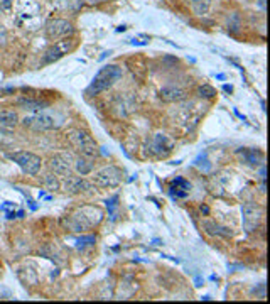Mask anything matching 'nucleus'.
Masks as SVG:
<instances>
[{
  "instance_id": "obj_1",
  "label": "nucleus",
  "mask_w": 270,
  "mask_h": 304,
  "mask_svg": "<svg viewBox=\"0 0 270 304\" xmlns=\"http://www.w3.org/2000/svg\"><path fill=\"white\" fill-rule=\"evenodd\" d=\"M122 75H123V71L120 66H116V64L103 66V68L95 75L93 81H91V85L88 86L86 93L98 95V93H101V91L108 90V88H112L115 85V81H118V80L122 78Z\"/></svg>"
},
{
  "instance_id": "obj_2",
  "label": "nucleus",
  "mask_w": 270,
  "mask_h": 304,
  "mask_svg": "<svg viewBox=\"0 0 270 304\" xmlns=\"http://www.w3.org/2000/svg\"><path fill=\"white\" fill-rule=\"evenodd\" d=\"M17 22L24 29L36 31L41 24V5L36 0H17Z\"/></svg>"
},
{
  "instance_id": "obj_3",
  "label": "nucleus",
  "mask_w": 270,
  "mask_h": 304,
  "mask_svg": "<svg viewBox=\"0 0 270 304\" xmlns=\"http://www.w3.org/2000/svg\"><path fill=\"white\" fill-rule=\"evenodd\" d=\"M69 141H71V144L75 145L76 149H78L79 152L83 154V156L86 157H95L98 156V147L96 144H95L93 137L88 134L86 130H81V129H75L69 132Z\"/></svg>"
},
{
  "instance_id": "obj_4",
  "label": "nucleus",
  "mask_w": 270,
  "mask_h": 304,
  "mask_svg": "<svg viewBox=\"0 0 270 304\" xmlns=\"http://www.w3.org/2000/svg\"><path fill=\"white\" fill-rule=\"evenodd\" d=\"M9 159L14 161V162L22 169V173L29 176H36L41 171V164H42L41 157L32 152H25V151L12 152V154H9Z\"/></svg>"
},
{
  "instance_id": "obj_5",
  "label": "nucleus",
  "mask_w": 270,
  "mask_h": 304,
  "mask_svg": "<svg viewBox=\"0 0 270 304\" xmlns=\"http://www.w3.org/2000/svg\"><path fill=\"white\" fill-rule=\"evenodd\" d=\"M22 125L25 129H31L34 132H47L58 129V120L49 113H32L22 119Z\"/></svg>"
},
{
  "instance_id": "obj_6",
  "label": "nucleus",
  "mask_w": 270,
  "mask_h": 304,
  "mask_svg": "<svg viewBox=\"0 0 270 304\" xmlns=\"http://www.w3.org/2000/svg\"><path fill=\"white\" fill-rule=\"evenodd\" d=\"M88 211H90V206H85V208H81V210L75 211V213L69 217L68 225L73 232H85V230L91 228L93 225H98V223H100V220L91 218V215L100 210H98V208H93V210H91V215H88Z\"/></svg>"
},
{
  "instance_id": "obj_7",
  "label": "nucleus",
  "mask_w": 270,
  "mask_h": 304,
  "mask_svg": "<svg viewBox=\"0 0 270 304\" xmlns=\"http://www.w3.org/2000/svg\"><path fill=\"white\" fill-rule=\"evenodd\" d=\"M243 215V228L247 233H251L260 226L262 220H264V208L257 203H245L242 206Z\"/></svg>"
},
{
  "instance_id": "obj_8",
  "label": "nucleus",
  "mask_w": 270,
  "mask_h": 304,
  "mask_svg": "<svg viewBox=\"0 0 270 304\" xmlns=\"http://www.w3.org/2000/svg\"><path fill=\"white\" fill-rule=\"evenodd\" d=\"M122 181V171L115 166H107L96 171L93 176V182L98 188H115Z\"/></svg>"
},
{
  "instance_id": "obj_9",
  "label": "nucleus",
  "mask_w": 270,
  "mask_h": 304,
  "mask_svg": "<svg viewBox=\"0 0 270 304\" xmlns=\"http://www.w3.org/2000/svg\"><path fill=\"white\" fill-rule=\"evenodd\" d=\"M73 47H75V41H73V39L63 38L61 41H56L53 46H49L46 49L44 58H42V63L51 64V63H54V61L61 60L64 54H68L69 51L73 49Z\"/></svg>"
},
{
  "instance_id": "obj_10",
  "label": "nucleus",
  "mask_w": 270,
  "mask_h": 304,
  "mask_svg": "<svg viewBox=\"0 0 270 304\" xmlns=\"http://www.w3.org/2000/svg\"><path fill=\"white\" fill-rule=\"evenodd\" d=\"M75 32L73 24L66 19H53L46 25V36L49 39H63Z\"/></svg>"
},
{
  "instance_id": "obj_11",
  "label": "nucleus",
  "mask_w": 270,
  "mask_h": 304,
  "mask_svg": "<svg viewBox=\"0 0 270 304\" xmlns=\"http://www.w3.org/2000/svg\"><path fill=\"white\" fill-rule=\"evenodd\" d=\"M71 157H69V154H58V156H54L53 159H51L49 166L51 169L54 171L56 174L59 176H69L71 174Z\"/></svg>"
},
{
  "instance_id": "obj_12",
  "label": "nucleus",
  "mask_w": 270,
  "mask_h": 304,
  "mask_svg": "<svg viewBox=\"0 0 270 304\" xmlns=\"http://www.w3.org/2000/svg\"><path fill=\"white\" fill-rule=\"evenodd\" d=\"M19 123V115L14 110H5L0 113V130L2 132H12Z\"/></svg>"
},
{
  "instance_id": "obj_13",
  "label": "nucleus",
  "mask_w": 270,
  "mask_h": 304,
  "mask_svg": "<svg viewBox=\"0 0 270 304\" xmlns=\"http://www.w3.org/2000/svg\"><path fill=\"white\" fill-rule=\"evenodd\" d=\"M90 188V184L83 178H76V176H68L66 182H64V191L69 195H76V193L86 191Z\"/></svg>"
},
{
  "instance_id": "obj_14",
  "label": "nucleus",
  "mask_w": 270,
  "mask_h": 304,
  "mask_svg": "<svg viewBox=\"0 0 270 304\" xmlns=\"http://www.w3.org/2000/svg\"><path fill=\"white\" fill-rule=\"evenodd\" d=\"M16 105L19 108L27 110V112H38V110L46 108L49 103H47V101H41V100H34V98L22 97V98H19V100L16 101Z\"/></svg>"
},
{
  "instance_id": "obj_15",
  "label": "nucleus",
  "mask_w": 270,
  "mask_h": 304,
  "mask_svg": "<svg viewBox=\"0 0 270 304\" xmlns=\"http://www.w3.org/2000/svg\"><path fill=\"white\" fill-rule=\"evenodd\" d=\"M191 189V184H189L186 179L182 178H176L171 184V195L176 196V198H186Z\"/></svg>"
},
{
  "instance_id": "obj_16",
  "label": "nucleus",
  "mask_w": 270,
  "mask_h": 304,
  "mask_svg": "<svg viewBox=\"0 0 270 304\" xmlns=\"http://www.w3.org/2000/svg\"><path fill=\"white\" fill-rule=\"evenodd\" d=\"M186 95L181 88H174V86H166L160 90V98L164 101H179L182 100Z\"/></svg>"
},
{
  "instance_id": "obj_17",
  "label": "nucleus",
  "mask_w": 270,
  "mask_h": 304,
  "mask_svg": "<svg viewBox=\"0 0 270 304\" xmlns=\"http://www.w3.org/2000/svg\"><path fill=\"white\" fill-rule=\"evenodd\" d=\"M189 7H191L193 14L196 16L203 17L210 12V7H211V0H188Z\"/></svg>"
},
{
  "instance_id": "obj_18",
  "label": "nucleus",
  "mask_w": 270,
  "mask_h": 304,
  "mask_svg": "<svg viewBox=\"0 0 270 304\" xmlns=\"http://www.w3.org/2000/svg\"><path fill=\"white\" fill-rule=\"evenodd\" d=\"M238 154L242 156V159L245 164H250V166L260 164L258 162V156H260V152L255 151V149H243V151H238Z\"/></svg>"
},
{
  "instance_id": "obj_19",
  "label": "nucleus",
  "mask_w": 270,
  "mask_h": 304,
  "mask_svg": "<svg viewBox=\"0 0 270 304\" xmlns=\"http://www.w3.org/2000/svg\"><path fill=\"white\" fill-rule=\"evenodd\" d=\"M76 171H78L79 174L81 176H85V174H90L91 171H93V164L88 162L86 159H78L76 161Z\"/></svg>"
},
{
  "instance_id": "obj_20",
  "label": "nucleus",
  "mask_w": 270,
  "mask_h": 304,
  "mask_svg": "<svg viewBox=\"0 0 270 304\" xmlns=\"http://www.w3.org/2000/svg\"><path fill=\"white\" fill-rule=\"evenodd\" d=\"M53 3L58 7V9H75L73 3H76V7L83 5L81 0H53Z\"/></svg>"
},
{
  "instance_id": "obj_21",
  "label": "nucleus",
  "mask_w": 270,
  "mask_h": 304,
  "mask_svg": "<svg viewBox=\"0 0 270 304\" xmlns=\"http://www.w3.org/2000/svg\"><path fill=\"white\" fill-rule=\"evenodd\" d=\"M228 29L231 32L240 31V16H238V12H233V16L228 19Z\"/></svg>"
},
{
  "instance_id": "obj_22",
  "label": "nucleus",
  "mask_w": 270,
  "mask_h": 304,
  "mask_svg": "<svg viewBox=\"0 0 270 304\" xmlns=\"http://www.w3.org/2000/svg\"><path fill=\"white\" fill-rule=\"evenodd\" d=\"M198 93H199V97H203V98H213L214 95H216V90L210 85H203L198 90Z\"/></svg>"
},
{
  "instance_id": "obj_23",
  "label": "nucleus",
  "mask_w": 270,
  "mask_h": 304,
  "mask_svg": "<svg viewBox=\"0 0 270 304\" xmlns=\"http://www.w3.org/2000/svg\"><path fill=\"white\" fill-rule=\"evenodd\" d=\"M78 248H85V247H90V245L95 243V237L93 235H88V237H81V239H78Z\"/></svg>"
},
{
  "instance_id": "obj_24",
  "label": "nucleus",
  "mask_w": 270,
  "mask_h": 304,
  "mask_svg": "<svg viewBox=\"0 0 270 304\" xmlns=\"http://www.w3.org/2000/svg\"><path fill=\"white\" fill-rule=\"evenodd\" d=\"M116 201H118V196H113L110 200H107V208L108 213H110L112 220H115V208H116Z\"/></svg>"
},
{
  "instance_id": "obj_25",
  "label": "nucleus",
  "mask_w": 270,
  "mask_h": 304,
  "mask_svg": "<svg viewBox=\"0 0 270 304\" xmlns=\"http://www.w3.org/2000/svg\"><path fill=\"white\" fill-rule=\"evenodd\" d=\"M44 182H46V186H47V188H51V189H56L58 186H59V182H58V179L54 178L53 174H47L46 178H44Z\"/></svg>"
},
{
  "instance_id": "obj_26",
  "label": "nucleus",
  "mask_w": 270,
  "mask_h": 304,
  "mask_svg": "<svg viewBox=\"0 0 270 304\" xmlns=\"http://www.w3.org/2000/svg\"><path fill=\"white\" fill-rule=\"evenodd\" d=\"M14 7V0H0V12L9 14Z\"/></svg>"
},
{
  "instance_id": "obj_27",
  "label": "nucleus",
  "mask_w": 270,
  "mask_h": 304,
  "mask_svg": "<svg viewBox=\"0 0 270 304\" xmlns=\"http://www.w3.org/2000/svg\"><path fill=\"white\" fill-rule=\"evenodd\" d=\"M130 42H132L134 46H147V44H149V39H144V41H142V39H135V38H134Z\"/></svg>"
},
{
  "instance_id": "obj_28",
  "label": "nucleus",
  "mask_w": 270,
  "mask_h": 304,
  "mask_svg": "<svg viewBox=\"0 0 270 304\" xmlns=\"http://www.w3.org/2000/svg\"><path fill=\"white\" fill-rule=\"evenodd\" d=\"M260 178H262V181H265V166L260 167Z\"/></svg>"
},
{
  "instance_id": "obj_29",
  "label": "nucleus",
  "mask_w": 270,
  "mask_h": 304,
  "mask_svg": "<svg viewBox=\"0 0 270 304\" xmlns=\"http://www.w3.org/2000/svg\"><path fill=\"white\" fill-rule=\"evenodd\" d=\"M258 7H260L262 10H265V0H258Z\"/></svg>"
},
{
  "instance_id": "obj_30",
  "label": "nucleus",
  "mask_w": 270,
  "mask_h": 304,
  "mask_svg": "<svg viewBox=\"0 0 270 304\" xmlns=\"http://www.w3.org/2000/svg\"><path fill=\"white\" fill-rule=\"evenodd\" d=\"M233 88H231V85H225V91H231Z\"/></svg>"
},
{
  "instance_id": "obj_31",
  "label": "nucleus",
  "mask_w": 270,
  "mask_h": 304,
  "mask_svg": "<svg viewBox=\"0 0 270 304\" xmlns=\"http://www.w3.org/2000/svg\"><path fill=\"white\" fill-rule=\"evenodd\" d=\"M201 211H204V213H208V211H210V210H208V206H201Z\"/></svg>"
}]
</instances>
